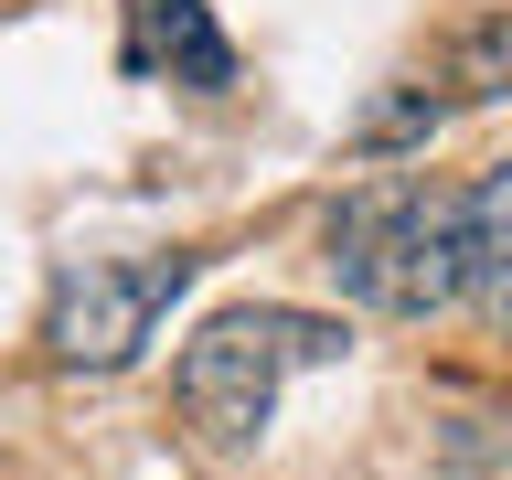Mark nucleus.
<instances>
[{
  "label": "nucleus",
  "instance_id": "obj_1",
  "mask_svg": "<svg viewBox=\"0 0 512 480\" xmlns=\"http://www.w3.org/2000/svg\"><path fill=\"white\" fill-rule=\"evenodd\" d=\"M331 278L374 320H427L459 299V192L384 171L331 214Z\"/></svg>",
  "mask_w": 512,
  "mask_h": 480
},
{
  "label": "nucleus",
  "instance_id": "obj_2",
  "mask_svg": "<svg viewBox=\"0 0 512 480\" xmlns=\"http://www.w3.org/2000/svg\"><path fill=\"white\" fill-rule=\"evenodd\" d=\"M331 352H342V320H320V310H214L171 363V395L214 448H246L278 416V384L331 363Z\"/></svg>",
  "mask_w": 512,
  "mask_h": 480
},
{
  "label": "nucleus",
  "instance_id": "obj_3",
  "mask_svg": "<svg viewBox=\"0 0 512 480\" xmlns=\"http://www.w3.org/2000/svg\"><path fill=\"white\" fill-rule=\"evenodd\" d=\"M203 256H86L54 278V310H43V342H54L64 374H128L150 331L171 320V299L192 288Z\"/></svg>",
  "mask_w": 512,
  "mask_h": 480
},
{
  "label": "nucleus",
  "instance_id": "obj_4",
  "mask_svg": "<svg viewBox=\"0 0 512 480\" xmlns=\"http://www.w3.org/2000/svg\"><path fill=\"white\" fill-rule=\"evenodd\" d=\"M128 64H150L171 86H235V43L203 0H128Z\"/></svg>",
  "mask_w": 512,
  "mask_h": 480
},
{
  "label": "nucleus",
  "instance_id": "obj_5",
  "mask_svg": "<svg viewBox=\"0 0 512 480\" xmlns=\"http://www.w3.org/2000/svg\"><path fill=\"white\" fill-rule=\"evenodd\" d=\"M459 299L512 331V160H491L459 192Z\"/></svg>",
  "mask_w": 512,
  "mask_h": 480
},
{
  "label": "nucleus",
  "instance_id": "obj_6",
  "mask_svg": "<svg viewBox=\"0 0 512 480\" xmlns=\"http://www.w3.org/2000/svg\"><path fill=\"white\" fill-rule=\"evenodd\" d=\"M459 96H512V11L502 22H480V32H459Z\"/></svg>",
  "mask_w": 512,
  "mask_h": 480
}]
</instances>
